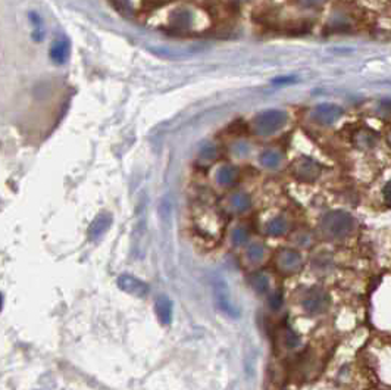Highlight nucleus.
<instances>
[{
  "instance_id": "obj_20",
  "label": "nucleus",
  "mask_w": 391,
  "mask_h": 390,
  "mask_svg": "<svg viewBox=\"0 0 391 390\" xmlns=\"http://www.w3.org/2000/svg\"><path fill=\"white\" fill-rule=\"evenodd\" d=\"M283 303H284V299H283V293L281 292H275L269 297V300H268V305H269V308H271L272 311L281 309Z\"/></svg>"
},
{
  "instance_id": "obj_21",
  "label": "nucleus",
  "mask_w": 391,
  "mask_h": 390,
  "mask_svg": "<svg viewBox=\"0 0 391 390\" xmlns=\"http://www.w3.org/2000/svg\"><path fill=\"white\" fill-rule=\"evenodd\" d=\"M286 343L289 348H295L300 345V337L294 333V331H287L286 334Z\"/></svg>"
},
{
  "instance_id": "obj_9",
  "label": "nucleus",
  "mask_w": 391,
  "mask_h": 390,
  "mask_svg": "<svg viewBox=\"0 0 391 390\" xmlns=\"http://www.w3.org/2000/svg\"><path fill=\"white\" fill-rule=\"evenodd\" d=\"M155 308H156V314H158V318L163 325H169L172 321V314H174V306H172V302L168 296H163L161 294L156 302H155Z\"/></svg>"
},
{
  "instance_id": "obj_22",
  "label": "nucleus",
  "mask_w": 391,
  "mask_h": 390,
  "mask_svg": "<svg viewBox=\"0 0 391 390\" xmlns=\"http://www.w3.org/2000/svg\"><path fill=\"white\" fill-rule=\"evenodd\" d=\"M383 197H384V202H386L389 206H391V180L384 186V189H383Z\"/></svg>"
},
{
  "instance_id": "obj_1",
  "label": "nucleus",
  "mask_w": 391,
  "mask_h": 390,
  "mask_svg": "<svg viewBox=\"0 0 391 390\" xmlns=\"http://www.w3.org/2000/svg\"><path fill=\"white\" fill-rule=\"evenodd\" d=\"M355 230V218L346 211H331L321 220V231L328 240H343Z\"/></svg>"
},
{
  "instance_id": "obj_18",
  "label": "nucleus",
  "mask_w": 391,
  "mask_h": 390,
  "mask_svg": "<svg viewBox=\"0 0 391 390\" xmlns=\"http://www.w3.org/2000/svg\"><path fill=\"white\" fill-rule=\"evenodd\" d=\"M193 21V15L190 10H186V9H180L177 10L174 15H172V22L175 27H180V28H186L192 24Z\"/></svg>"
},
{
  "instance_id": "obj_13",
  "label": "nucleus",
  "mask_w": 391,
  "mask_h": 390,
  "mask_svg": "<svg viewBox=\"0 0 391 390\" xmlns=\"http://www.w3.org/2000/svg\"><path fill=\"white\" fill-rule=\"evenodd\" d=\"M249 283L252 289L259 294H263L269 290V277L265 272H255L249 277Z\"/></svg>"
},
{
  "instance_id": "obj_15",
  "label": "nucleus",
  "mask_w": 391,
  "mask_h": 390,
  "mask_svg": "<svg viewBox=\"0 0 391 390\" xmlns=\"http://www.w3.org/2000/svg\"><path fill=\"white\" fill-rule=\"evenodd\" d=\"M250 206H252V200L246 193H235L231 197V208L234 212H238V214L246 212L250 209Z\"/></svg>"
},
{
  "instance_id": "obj_19",
  "label": "nucleus",
  "mask_w": 391,
  "mask_h": 390,
  "mask_svg": "<svg viewBox=\"0 0 391 390\" xmlns=\"http://www.w3.org/2000/svg\"><path fill=\"white\" fill-rule=\"evenodd\" d=\"M232 245L235 246H243L247 243L249 240V231L246 228L243 227H237L234 231H232Z\"/></svg>"
},
{
  "instance_id": "obj_3",
  "label": "nucleus",
  "mask_w": 391,
  "mask_h": 390,
  "mask_svg": "<svg viewBox=\"0 0 391 390\" xmlns=\"http://www.w3.org/2000/svg\"><path fill=\"white\" fill-rule=\"evenodd\" d=\"M331 305V297L322 287H310L304 293L301 300V308L309 315H321L328 311Z\"/></svg>"
},
{
  "instance_id": "obj_6",
  "label": "nucleus",
  "mask_w": 391,
  "mask_h": 390,
  "mask_svg": "<svg viewBox=\"0 0 391 390\" xmlns=\"http://www.w3.org/2000/svg\"><path fill=\"white\" fill-rule=\"evenodd\" d=\"M116 283H118L121 290H124L128 294H132V296H137V297H143L149 293V286L144 281L138 280L137 277H134L131 274L119 275Z\"/></svg>"
},
{
  "instance_id": "obj_2",
  "label": "nucleus",
  "mask_w": 391,
  "mask_h": 390,
  "mask_svg": "<svg viewBox=\"0 0 391 390\" xmlns=\"http://www.w3.org/2000/svg\"><path fill=\"white\" fill-rule=\"evenodd\" d=\"M287 123V114L277 109L265 111L253 120V130L258 135H271L280 131Z\"/></svg>"
},
{
  "instance_id": "obj_16",
  "label": "nucleus",
  "mask_w": 391,
  "mask_h": 390,
  "mask_svg": "<svg viewBox=\"0 0 391 390\" xmlns=\"http://www.w3.org/2000/svg\"><path fill=\"white\" fill-rule=\"evenodd\" d=\"M281 155L277 152V150H265L261 155V163L265 168H269V169H275L280 166L281 163Z\"/></svg>"
},
{
  "instance_id": "obj_7",
  "label": "nucleus",
  "mask_w": 391,
  "mask_h": 390,
  "mask_svg": "<svg viewBox=\"0 0 391 390\" xmlns=\"http://www.w3.org/2000/svg\"><path fill=\"white\" fill-rule=\"evenodd\" d=\"M341 114H343L341 108H338L335 105H321L315 109L313 118L319 124H332L334 121H337L340 118Z\"/></svg>"
},
{
  "instance_id": "obj_12",
  "label": "nucleus",
  "mask_w": 391,
  "mask_h": 390,
  "mask_svg": "<svg viewBox=\"0 0 391 390\" xmlns=\"http://www.w3.org/2000/svg\"><path fill=\"white\" fill-rule=\"evenodd\" d=\"M287 230H289V223L284 217H275L266 226V233L272 237L284 236L287 233Z\"/></svg>"
},
{
  "instance_id": "obj_5",
  "label": "nucleus",
  "mask_w": 391,
  "mask_h": 390,
  "mask_svg": "<svg viewBox=\"0 0 391 390\" xmlns=\"http://www.w3.org/2000/svg\"><path fill=\"white\" fill-rule=\"evenodd\" d=\"M277 268L284 274H295L303 266L301 255L294 249H281L277 254Z\"/></svg>"
},
{
  "instance_id": "obj_14",
  "label": "nucleus",
  "mask_w": 391,
  "mask_h": 390,
  "mask_svg": "<svg viewBox=\"0 0 391 390\" xmlns=\"http://www.w3.org/2000/svg\"><path fill=\"white\" fill-rule=\"evenodd\" d=\"M69 55V46L66 41H55L50 49V58L56 64H64Z\"/></svg>"
},
{
  "instance_id": "obj_10",
  "label": "nucleus",
  "mask_w": 391,
  "mask_h": 390,
  "mask_svg": "<svg viewBox=\"0 0 391 390\" xmlns=\"http://www.w3.org/2000/svg\"><path fill=\"white\" fill-rule=\"evenodd\" d=\"M110 224H112V217L109 214H100L89 228V237L92 240H96L98 237H101L109 230Z\"/></svg>"
},
{
  "instance_id": "obj_4",
  "label": "nucleus",
  "mask_w": 391,
  "mask_h": 390,
  "mask_svg": "<svg viewBox=\"0 0 391 390\" xmlns=\"http://www.w3.org/2000/svg\"><path fill=\"white\" fill-rule=\"evenodd\" d=\"M213 293H215L216 303H218V306L222 312H225L231 318L240 317V312H238L237 306L232 303V299L229 297L228 287H227V284L222 278H216L213 281Z\"/></svg>"
},
{
  "instance_id": "obj_11",
  "label": "nucleus",
  "mask_w": 391,
  "mask_h": 390,
  "mask_svg": "<svg viewBox=\"0 0 391 390\" xmlns=\"http://www.w3.org/2000/svg\"><path fill=\"white\" fill-rule=\"evenodd\" d=\"M237 177H238V169L232 165H224L222 168H219V171L216 174V180L221 186L234 184Z\"/></svg>"
},
{
  "instance_id": "obj_8",
  "label": "nucleus",
  "mask_w": 391,
  "mask_h": 390,
  "mask_svg": "<svg viewBox=\"0 0 391 390\" xmlns=\"http://www.w3.org/2000/svg\"><path fill=\"white\" fill-rule=\"evenodd\" d=\"M294 174L303 181H313L319 175V166L310 159H300L294 166Z\"/></svg>"
},
{
  "instance_id": "obj_17",
  "label": "nucleus",
  "mask_w": 391,
  "mask_h": 390,
  "mask_svg": "<svg viewBox=\"0 0 391 390\" xmlns=\"http://www.w3.org/2000/svg\"><path fill=\"white\" fill-rule=\"evenodd\" d=\"M265 252H266L265 246L262 243H259V242H255V243H252L247 248L246 255H247V260H250L252 263H261L263 258H265Z\"/></svg>"
}]
</instances>
